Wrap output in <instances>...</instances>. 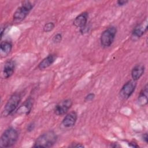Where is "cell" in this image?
I'll return each mask as SVG.
<instances>
[{
	"label": "cell",
	"instance_id": "obj_1",
	"mask_svg": "<svg viewBox=\"0 0 148 148\" xmlns=\"http://www.w3.org/2000/svg\"><path fill=\"white\" fill-rule=\"evenodd\" d=\"M58 136L53 130L47 131L40 135L35 140L34 147H51L57 142Z\"/></svg>",
	"mask_w": 148,
	"mask_h": 148
},
{
	"label": "cell",
	"instance_id": "obj_2",
	"mask_svg": "<svg viewBox=\"0 0 148 148\" xmlns=\"http://www.w3.org/2000/svg\"><path fill=\"white\" fill-rule=\"evenodd\" d=\"M19 134L14 127H9L2 134L0 138L1 147H10L14 146L18 139Z\"/></svg>",
	"mask_w": 148,
	"mask_h": 148
},
{
	"label": "cell",
	"instance_id": "obj_3",
	"mask_svg": "<svg viewBox=\"0 0 148 148\" xmlns=\"http://www.w3.org/2000/svg\"><path fill=\"white\" fill-rule=\"evenodd\" d=\"M35 6V3L30 1H24L17 8L13 15V21L19 23L23 21L29 14Z\"/></svg>",
	"mask_w": 148,
	"mask_h": 148
},
{
	"label": "cell",
	"instance_id": "obj_4",
	"mask_svg": "<svg viewBox=\"0 0 148 148\" xmlns=\"http://www.w3.org/2000/svg\"><path fill=\"white\" fill-rule=\"evenodd\" d=\"M21 99L22 96L20 92H14L11 95L4 106L2 112V116L7 117L11 115L14 111H16Z\"/></svg>",
	"mask_w": 148,
	"mask_h": 148
},
{
	"label": "cell",
	"instance_id": "obj_5",
	"mask_svg": "<svg viewBox=\"0 0 148 148\" xmlns=\"http://www.w3.org/2000/svg\"><path fill=\"white\" fill-rule=\"evenodd\" d=\"M117 29L115 26H110L106 28L101 34L100 36V43L102 47H110L115 39Z\"/></svg>",
	"mask_w": 148,
	"mask_h": 148
},
{
	"label": "cell",
	"instance_id": "obj_6",
	"mask_svg": "<svg viewBox=\"0 0 148 148\" xmlns=\"http://www.w3.org/2000/svg\"><path fill=\"white\" fill-rule=\"evenodd\" d=\"M147 19L146 18L143 21L140 23L137 24L133 29L132 30L131 34V39L133 41H136L140 39L147 31Z\"/></svg>",
	"mask_w": 148,
	"mask_h": 148
},
{
	"label": "cell",
	"instance_id": "obj_7",
	"mask_svg": "<svg viewBox=\"0 0 148 148\" xmlns=\"http://www.w3.org/2000/svg\"><path fill=\"white\" fill-rule=\"evenodd\" d=\"M136 85V81H135L132 79L127 81L125 83L123 84L120 90V97L123 99H128L129 98H130V97L135 91Z\"/></svg>",
	"mask_w": 148,
	"mask_h": 148
},
{
	"label": "cell",
	"instance_id": "obj_8",
	"mask_svg": "<svg viewBox=\"0 0 148 148\" xmlns=\"http://www.w3.org/2000/svg\"><path fill=\"white\" fill-rule=\"evenodd\" d=\"M73 105V101L71 98H66L60 101L54 108V113L57 116H62L66 114L68 110L71 108Z\"/></svg>",
	"mask_w": 148,
	"mask_h": 148
},
{
	"label": "cell",
	"instance_id": "obj_9",
	"mask_svg": "<svg viewBox=\"0 0 148 148\" xmlns=\"http://www.w3.org/2000/svg\"><path fill=\"white\" fill-rule=\"evenodd\" d=\"M77 120V113L75 111L68 112L61 121V125L64 128H71L75 126Z\"/></svg>",
	"mask_w": 148,
	"mask_h": 148
},
{
	"label": "cell",
	"instance_id": "obj_10",
	"mask_svg": "<svg viewBox=\"0 0 148 148\" xmlns=\"http://www.w3.org/2000/svg\"><path fill=\"white\" fill-rule=\"evenodd\" d=\"M88 18V13L86 11L83 12L77 15L73 21V24L77 28H79L80 30L86 28Z\"/></svg>",
	"mask_w": 148,
	"mask_h": 148
},
{
	"label": "cell",
	"instance_id": "obj_11",
	"mask_svg": "<svg viewBox=\"0 0 148 148\" xmlns=\"http://www.w3.org/2000/svg\"><path fill=\"white\" fill-rule=\"evenodd\" d=\"M16 66V63L15 61L12 59L8 60L5 62L2 70V75L5 79H8L13 75Z\"/></svg>",
	"mask_w": 148,
	"mask_h": 148
},
{
	"label": "cell",
	"instance_id": "obj_12",
	"mask_svg": "<svg viewBox=\"0 0 148 148\" xmlns=\"http://www.w3.org/2000/svg\"><path fill=\"white\" fill-rule=\"evenodd\" d=\"M34 105V99L31 97L28 98L18 108L16 112L19 114H24L25 115H28L31 112L32 108Z\"/></svg>",
	"mask_w": 148,
	"mask_h": 148
},
{
	"label": "cell",
	"instance_id": "obj_13",
	"mask_svg": "<svg viewBox=\"0 0 148 148\" xmlns=\"http://www.w3.org/2000/svg\"><path fill=\"white\" fill-rule=\"evenodd\" d=\"M56 54H50L40 61V62L38 65V68L39 70L45 69L50 66L56 61Z\"/></svg>",
	"mask_w": 148,
	"mask_h": 148
},
{
	"label": "cell",
	"instance_id": "obj_14",
	"mask_svg": "<svg viewBox=\"0 0 148 148\" xmlns=\"http://www.w3.org/2000/svg\"><path fill=\"white\" fill-rule=\"evenodd\" d=\"M145 71V65L141 63L135 65L132 69L131 75L132 79L137 81L144 74Z\"/></svg>",
	"mask_w": 148,
	"mask_h": 148
},
{
	"label": "cell",
	"instance_id": "obj_15",
	"mask_svg": "<svg viewBox=\"0 0 148 148\" xmlns=\"http://www.w3.org/2000/svg\"><path fill=\"white\" fill-rule=\"evenodd\" d=\"M147 92H148V86L147 84L143 87L140 90L137 99L138 104L140 106H145L147 104L148 98H147Z\"/></svg>",
	"mask_w": 148,
	"mask_h": 148
},
{
	"label": "cell",
	"instance_id": "obj_16",
	"mask_svg": "<svg viewBox=\"0 0 148 148\" xmlns=\"http://www.w3.org/2000/svg\"><path fill=\"white\" fill-rule=\"evenodd\" d=\"M12 47L13 44L12 42L8 40L1 41L0 43V52L1 56L3 57L8 56L12 51Z\"/></svg>",
	"mask_w": 148,
	"mask_h": 148
},
{
	"label": "cell",
	"instance_id": "obj_17",
	"mask_svg": "<svg viewBox=\"0 0 148 148\" xmlns=\"http://www.w3.org/2000/svg\"><path fill=\"white\" fill-rule=\"evenodd\" d=\"M54 27H55L54 23L53 22L50 21V22L46 23L44 25L43 27V29L45 32H50L54 29Z\"/></svg>",
	"mask_w": 148,
	"mask_h": 148
},
{
	"label": "cell",
	"instance_id": "obj_18",
	"mask_svg": "<svg viewBox=\"0 0 148 148\" xmlns=\"http://www.w3.org/2000/svg\"><path fill=\"white\" fill-rule=\"evenodd\" d=\"M62 34L61 33H57L53 36L52 38V41L54 43H58L62 41Z\"/></svg>",
	"mask_w": 148,
	"mask_h": 148
},
{
	"label": "cell",
	"instance_id": "obj_19",
	"mask_svg": "<svg viewBox=\"0 0 148 148\" xmlns=\"http://www.w3.org/2000/svg\"><path fill=\"white\" fill-rule=\"evenodd\" d=\"M95 95L93 92L88 93L85 97H84V101L85 102H90L92 101L95 98Z\"/></svg>",
	"mask_w": 148,
	"mask_h": 148
},
{
	"label": "cell",
	"instance_id": "obj_20",
	"mask_svg": "<svg viewBox=\"0 0 148 148\" xmlns=\"http://www.w3.org/2000/svg\"><path fill=\"white\" fill-rule=\"evenodd\" d=\"M35 127V124L34 123V122H31L28 124L27 127V131L28 132H31L34 130Z\"/></svg>",
	"mask_w": 148,
	"mask_h": 148
},
{
	"label": "cell",
	"instance_id": "obj_21",
	"mask_svg": "<svg viewBox=\"0 0 148 148\" xmlns=\"http://www.w3.org/2000/svg\"><path fill=\"white\" fill-rule=\"evenodd\" d=\"M127 3H128V1L127 0H118L116 2L117 5L118 6H123L125 5Z\"/></svg>",
	"mask_w": 148,
	"mask_h": 148
},
{
	"label": "cell",
	"instance_id": "obj_22",
	"mask_svg": "<svg viewBox=\"0 0 148 148\" xmlns=\"http://www.w3.org/2000/svg\"><path fill=\"white\" fill-rule=\"evenodd\" d=\"M71 147H84V146L80 143H71L70 146H69Z\"/></svg>",
	"mask_w": 148,
	"mask_h": 148
},
{
	"label": "cell",
	"instance_id": "obj_23",
	"mask_svg": "<svg viewBox=\"0 0 148 148\" xmlns=\"http://www.w3.org/2000/svg\"><path fill=\"white\" fill-rule=\"evenodd\" d=\"M142 138L143 142H145L146 144H147V143H148V136H147V132H145V133L142 134Z\"/></svg>",
	"mask_w": 148,
	"mask_h": 148
},
{
	"label": "cell",
	"instance_id": "obj_24",
	"mask_svg": "<svg viewBox=\"0 0 148 148\" xmlns=\"http://www.w3.org/2000/svg\"><path fill=\"white\" fill-rule=\"evenodd\" d=\"M6 28H7V26L6 25H4L3 26L1 27V38L3 37V34L5 33V31Z\"/></svg>",
	"mask_w": 148,
	"mask_h": 148
}]
</instances>
